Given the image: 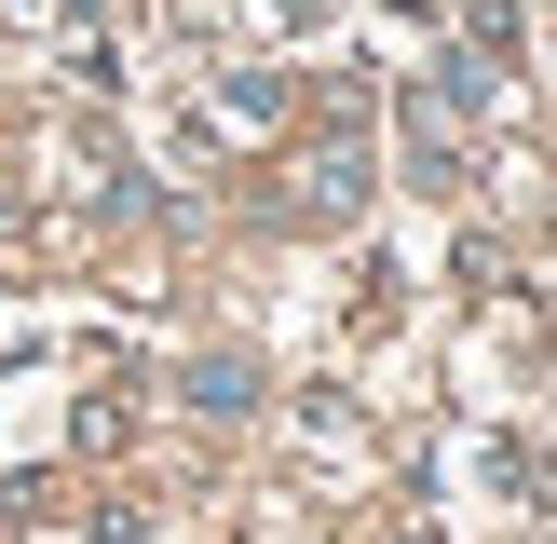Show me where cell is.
<instances>
[{"instance_id": "1", "label": "cell", "mask_w": 557, "mask_h": 544, "mask_svg": "<svg viewBox=\"0 0 557 544\" xmlns=\"http://www.w3.org/2000/svg\"><path fill=\"white\" fill-rule=\"evenodd\" d=\"M368 205V150H313V218H354Z\"/></svg>"}]
</instances>
